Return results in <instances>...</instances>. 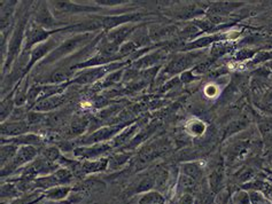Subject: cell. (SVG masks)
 I'll return each mask as SVG.
<instances>
[{
    "label": "cell",
    "instance_id": "cell-29",
    "mask_svg": "<svg viewBox=\"0 0 272 204\" xmlns=\"http://www.w3.org/2000/svg\"><path fill=\"white\" fill-rule=\"evenodd\" d=\"M19 148V146L13 144L1 145V149H0V157H1V159H0V164H1V167L5 166L6 164H8L14 157H15Z\"/></svg>",
    "mask_w": 272,
    "mask_h": 204
},
{
    "label": "cell",
    "instance_id": "cell-39",
    "mask_svg": "<svg viewBox=\"0 0 272 204\" xmlns=\"http://www.w3.org/2000/svg\"><path fill=\"white\" fill-rule=\"evenodd\" d=\"M46 116H47V114H44V112H39V111L31 110L28 114L27 122H28V124L30 126L37 125V124H41L43 122H46Z\"/></svg>",
    "mask_w": 272,
    "mask_h": 204
},
{
    "label": "cell",
    "instance_id": "cell-3",
    "mask_svg": "<svg viewBox=\"0 0 272 204\" xmlns=\"http://www.w3.org/2000/svg\"><path fill=\"white\" fill-rule=\"evenodd\" d=\"M129 62H113V63L104 65V67L88 68L83 69L76 72L74 78L70 81V84H77V85H90V84L100 82L101 79L106 77L107 75L111 74L119 69L125 68Z\"/></svg>",
    "mask_w": 272,
    "mask_h": 204
},
{
    "label": "cell",
    "instance_id": "cell-46",
    "mask_svg": "<svg viewBox=\"0 0 272 204\" xmlns=\"http://www.w3.org/2000/svg\"><path fill=\"white\" fill-rule=\"evenodd\" d=\"M206 93H207V96L214 97V96H215V94H217V89H216L215 86H208L206 89Z\"/></svg>",
    "mask_w": 272,
    "mask_h": 204
},
{
    "label": "cell",
    "instance_id": "cell-25",
    "mask_svg": "<svg viewBox=\"0 0 272 204\" xmlns=\"http://www.w3.org/2000/svg\"><path fill=\"white\" fill-rule=\"evenodd\" d=\"M131 157L132 153L125 151L117 153V154H115L113 156H109V157H108V159H109V161H108V170L117 171L119 169H122V167L131 159Z\"/></svg>",
    "mask_w": 272,
    "mask_h": 204
},
{
    "label": "cell",
    "instance_id": "cell-4",
    "mask_svg": "<svg viewBox=\"0 0 272 204\" xmlns=\"http://www.w3.org/2000/svg\"><path fill=\"white\" fill-rule=\"evenodd\" d=\"M60 31L61 29H57V30H46V29L39 27L38 24H36L34 21L30 20L27 25V29H25L22 53H21L20 56H25L30 54L31 51L36 46L49 41L52 36L59 34Z\"/></svg>",
    "mask_w": 272,
    "mask_h": 204
},
{
    "label": "cell",
    "instance_id": "cell-14",
    "mask_svg": "<svg viewBox=\"0 0 272 204\" xmlns=\"http://www.w3.org/2000/svg\"><path fill=\"white\" fill-rule=\"evenodd\" d=\"M53 9L57 10L61 14H79V13H93L100 10L99 7L93 6H85L81 5V3L76 2H69V1H52Z\"/></svg>",
    "mask_w": 272,
    "mask_h": 204
},
{
    "label": "cell",
    "instance_id": "cell-23",
    "mask_svg": "<svg viewBox=\"0 0 272 204\" xmlns=\"http://www.w3.org/2000/svg\"><path fill=\"white\" fill-rule=\"evenodd\" d=\"M90 118L88 116H77L69 125V136L78 137L84 134L90 129Z\"/></svg>",
    "mask_w": 272,
    "mask_h": 204
},
{
    "label": "cell",
    "instance_id": "cell-43",
    "mask_svg": "<svg viewBox=\"0 0 272 204\" xmlns=\"http://www.w3.org/2000/svg\"><path fill=\"white\" fill-rule=\"evenodd\" d=\"M99 6H106V7H115L123 5V3H126L128 1H124V0H99V1H96Z\"/></svg>",
    "mask_w": 272,
    "mask_h": 204
},
{
    "label": "cell",
    "instance_id": "cell-12",
    "mask_svg": "<svg viewBox=\"0 0 272 204\" xmlns=\"http://www.w3.org/2000/svg\"><path fill=\"white\" fill-rule=\"evenodd\" d=\"M113 147L110 144L103 143V144H96L91 146H81V147L74 148L72 153L76 157L84 159V161H96L101 157H106L108 152H110Z\"/></svg>",
    "mask_w": 272,
    "mask_h": 204
},
{
    "label": "cell",
    "instance_id": "cell-10",
    "mask_svg": "<svg viewBox=\"0 0 272 204\" xmlns=\"http://www.w3.org/2000/svg\"><path fill=\"white\" fill-rule=\"evenodd\" d=\"M147 14L140 13V12H133V13H126L122 14V15H101L97 16L98 20L101 22L103 25V30L105 32H108L113 30L115 28L121 27V25L129 24V23H137L145 19Z\"/></svg>",
    "mask_w": 272,
    "mask_h": 204
},
{
    "label": "cell",
    "instance_id": "cell-18",
    "mask_svg": "<svg viewBox=\"0 0 272 204\" xmlns=\"http://www.w3.org/2000/svg\"><path fill=\"white\" fill-rule=\"evenodd\" d=\"M178 31V29L173 25H160L153 24L148 28V35L152 42H161V41H168L171 37H173Z\"/></svg>",
    "mask_w": 272,
    "mask_h": 204
},
{
    "label": "cell",
    "instance_id": "cell-37",
    "mask_svg": "<svg viewBox=\"0 0 272 204\" xmlns=\"http://www.w3.org/2000/svg\"><path fill=\"white\" fill-rule=\"evenodd\" d=\"M42 156L44 158H46L47 161L57 163L62 155H61V152L59 148L55 147V146H51V147H47L43 151Z\"/></svg>",
    "mask_w": 272,
    "mask_h": 204
},
{
    "label": "cell",
    "instance_id": "cell-9",
    "mask_svg": "<svg viewBox=\"0 0 272 204\" xmlns=\"http://www.w3.org/2000/svg\"><path fill=\"white\" fill-rule=\"evenodd\" d=\"M125 125H110L101 127V129L93 131L89 136H85L81 138V139H78L79 141H75V144L79 145V147H81V146H91L96 144L106 143L107 140H113L122 130L125 129Z\"/></svg>",
    "mask_w": 272,
    "mask_h": 204
},
{
    "label": "cell",
    "instance_id": "cell-26",
    "mask_svg": "<svg viewBox=\"0 0 272 204\" xmlns=\"http://www.w3.org/2000/svg\"><path fill=\"white\" fill-rule=\"evenodd\" d=\"M29 78H22L16 84V92H15V104L16 107H24L27 105L28 99V91H29Z\"/></svg>",
    "mask_w": 272,
    "mask_h": 204
},
{
    "label": "cell",
    "instance_id": "cell-41",
    "mask_svg": "<svg viewBox=\"0 0 272 204\" xmlns=\"http://www.w3.org/2000/svg\"><path fill=\"white\" fill-rule=\"evenodd\" d=\"M256 52H257V51L250 50V49H242L237 53V55H235V60L244 61V60L250 59V57H254V55H255Z\"/></svg>",
    "mask_w": 272,
    "mask_h": 204
},
{
    "label": "cell",
    "instance_id": "cell-5",
    "mask_svg": "<svg viewBox=\"0 0 272 204\" xmlns=\"http://www.w3.org/2000/svg\"><path fill=\"white\" fill-rule=\"evenodd\" d=\"M169 145L165 141L162 140H155L152 143L145 145L143 148L138 152L136 155V159H133L132 166L133 170L138 171L141 170L145 165H147L148 163H151L153 159H155L159 156H162L163 154L169 152Z\"/></svg>",
    "mask_w": 272,
    "mask_h": 204
},
{
    "label": "cell",
    "instance_id": "cell-13",
    "mask_svg": "<svg viewBox=\"0 0 272 204\" xmlns=\"http://www.w3.org/2000/svg\"><path fill=\"white\" fill-rule=\"evenodd\" d=\"M139 27L140 25L135 24V23L121 25V27L115 28L113 30L106 32L105 37H106L108 42H110L111 44H114V45L119 47L122 44H124L126 41H128L130 36H131Z\"/></svg>",
    "mask_w": 272,
    "mask_h": 204
},
{
    "label": "cell",
    "instance_id": "cell-32",
    "mask_svg": "<svg viewBox=\"0 0 272 204\" xmlns=\"http://www.w3.org/2000/svg\"><path fill=\"white\" fill-rule=\"evenodd\" d=\"M138 204H165V200L159 192H147L141 196Z\"/></svg>",
    "mask_w": 272,
    "mask_h": 204
},
{
    "label": "cell",
    "instance_id": "cell-8",
    "mask_svg": "<svg viewBox=\"0 0 272 204\" xmlns=\"http://www.w3.org/2000/svg\"><path fill=\"white\" fill-rule=\"evenodd\" d=\"M201 55V52H190V53H179L173 55L170 61L166 63L163 75L176 76L178 74H183L186 69L191 65H193L199 56Z\"/></svg>",
    "mask_w": 272,
    "mask_h": 204
},
{
    "label": "cell",
    "instance_id": "cell-34",
    "mask_svg": "<svg viewBox=\"0 0 272 204\" xmlns=\"http://www.w3.org/2000/svg\"><path fill=\"white\" fill-rule=\"evenodd\" d=\"M138 50H140L139 46H138L135 42L130 41L129 39V41H126L124 44H122V45L119 46L117 54L122 60V59H124V57L131 56L132 54H135Z\"/></svg>",
    "mask_w": 272,
    "mask_h": 204
},
{
    "label": "cell",
    "instance_id": "cell-2",
    "mask_svg": "<svg viewBox=\"0 0 272 204\" xmlns=\"http://www.w3.org/2000/svg\"><path fill=\"white\" fill-rule=\"evenodd\" d=\"M29 21H30L29 20V13H27L25 15H22V17L13 27L12 35H10L8 45H7L6 61L2 64V77L5 76V72L9 70L14 62L19 59L21 53H22L25 29H27Z\"/></svg>",
    "mask_w": 272,
    "mask_h": 204
},
{
    "label": "cell",
    "instance_id": "cell-47",
    "mask_svg": "<svg viewBox=\"0 0 272 204\" xmlns=\"http://www.w3.org/2000/svg\"><path fill=\"white\" fill-rule=\"evenodd\" d=\"M270 29H271V31H272V25H271V27H270Z\"/></svg>",
    "mask_w": 272,
    "mask_h": 204
},
{
    "label": "cell",
    "instance_id": "cell-44",
    "mask_svg": "<svg viewBox=\"0 0 272 204\" xmlns=\"http://www.w3.org/2000/svg\"><path fill=\"white\" fill-rule=\"evenodd\" d=\"M180 79L181 82L187 84V83H191L193 82L194 79H197V77L195 76H193V74H192V71H185L183 72V74L180 75Z\"/></svg>",
    "mask_w": 272,
    "mask_h": 204
},
{
    "label": "cell",
    "instance_id": "cell-21",
    "mask_svg": "<svg viewBox=\"0 0 272 204\" xmlns=\"http://www.w3.org/2000/svg\"><path fill=\"white\" fill-rule=\"evenodd\" d=\"M138 131V125H130L126 126L124 130H122L117 136H116L113 140H110V145L113 148H121L128 145L133 138L136 137V133Z\"/></svg>",
    "mask_w": 272,
    "mask_h": 204
},
{
    "label": "cell",
    "instance_id": "cell-1",
    "mask_svg": "<svg viewBox=\"0 0 272 204\" xmlns=\"http://www.w3.org/2000/svg\"><path fill=\"white\" fill-rule=\"evenodd\" d=\"M98 35L99 34H76L70 36L64 39L46 59L43 60L42 64H52L69 55H74L75 53H78L79 51L92 43L98 37Z\"/></svg>",
    "mask_w": 272,
    "mask_h": 204
},
{
    "label": "cell",
    "instance_id": "cell-17",
    "mask_svg": "<svg viewBox=\"0 0 272 204\" xmlns=\"http://www.w3.org/2000/svg\"><path fill=\"white\" fill-rule=\"evenodd\" d=\"M30 125L27 121L10 122L6 121L1 123V137L2 138H15L29 133Z\"/></svg>",
    "mask_w": 272,
    "mask_h": 204
},
{
    "label": "cell",
    "instance_id": "cell-24",
    "mask_svg": "<svg viewBox=\"0 0 272 204\" xmlns=\"http://www.w3.org/2000/svg\"><path fill=\"white\" fill-rule=\"evenodd\" d=\"M72 191H75V188L70 187V186H56L51 189H47L44 192V195L47 200L54 202H62L66 200L69 194Z\"/></svg>",
    "mask_w": 272,
    "mask_h": 204
},
{
    "label": "cell",
    "instance_id": "cell-31",
    "mask_svg": "<svg viewBox=\"0 0 272 204\" xmlns=\"http://www.w3.org/2000/svg\"><path fill=\"white\" fill-rule=\"evenodd\" d=\"M43 87L44 85L43 84H32L29 87L28 91V99H27V107L29 109H32L37 103L39 100V97H41V94L43 92Z\"/></svg>",
    "mask_w": 272,
    "mask_h": 204
},
{
    "label": "cell",
    "instance_id": "cell-28",
    "mask_svg": "<svg viewBox=\"0 0 272 204\" xmlns=\"http://www.w3.org/2000/svg\"><path fill=\"white\" fill-rule=\"evenodd\" d=\"M223 38H226V37H224V36H220V35L207 36V37H202V38L195 39V41H193L192 43L188 44V45L185 46V50H199V49H204V47H207V46L212 45L213 43L218 42V41H222Z\"/></svg>",
    "mask_w": 272,
    "mask_h": 204
},
{
    "label": "cell",
    "instance_id": "cell-20",
    "mask_svg": "<svg viewBox=\"0 0 272 204\" xmlns=\"http://www.w3.org/2000/svg\"><path fill=\"white\" fill-rule=\"evenodd\" d=\"M15 92H16V85L13 87L12 91H10L8 94H7L6 98L5 97L2 98L1 103H0V121H1V123L8 121L10 115H12L13 111L15 110L16 108Z\"/></svg>",
    "mask_w": 272,
    "mask_h": 204
},
{
    "label": "cell",
    "instance_id": "cell-27",
    "mask_svg": "<svg viewBox=\"0 0 272 204\" xmlns=\"http://www.w3.org/2000/svg\"><path fill=\"white\" fill-rule=\"evenodd\" d=\"M181 174H185V176L190 177L194 181H199L202 179L204 177V170L200 166V164L191 162V163H185L181 165Z\"/></svg>",
    "mask_w": 272,
    "mask_h": 204
},
{
    "label": "cell",
    "instance_id": "cell-19",
    "mask_svg": "<svg viewBox=\"0 0 272 204\" xmlns=\"http://www.w3.org/2000/svg\"><path fill=\"white\" fill-rule=\"evenodd\" d=\"M5 144H13L22 147V146H34V147H38L43 144V138L41 136L34 133H27L23 136L15 137V138H1V145Z\"/></svg>",
    "mask_w": 272,
    "mask_h": 204
},
{
    "label": "cell",
    "instance_id": "cell-16",
    "mask_svg": "<svg viewBox=\"0 0 272 204\" xmlns=\"http://www.w3.org/2000/svg\"><path fill=\"white\" fill-rule=\"evenodd\" d=\"M67 100H68V97L66 96V93L56 94V96L47 98V99H44L42 101H38L35 107L32 108V110L47 114V112L54 111L56 110L57 108L62 107V105L67 102Z\"/></svg>",
    "mask_w": 272,
    "mask_h": 204
},
{
    "label": "cell",
    "instance_id": "cell-15",
    "mask_svg": "<svg viewBox=\"0 0 272 204\" xmlns=\"http://www.w3.org/2000/svg\"><path fill=\"white\" fill-rule=\"evenodd\" d=\"M166 55L165 51L164 50H159L155 51V52L152 53H147L143 55L139 59L133 61V63L131 67L135 68L136 70H145V69H151L153 68V65L158 64L159 62H161L163 59H164Z\"/></svg>",
    "mask_w": 272,
    "mask_h": 204
},
{
    "label": "cell",
    "instance_id": "cell-22",
    "mask_svg": "<svg viewBox=\"0 0 272 204\" xmlns=\"http://www.w3.org/2000/svg\"><path fill=\"white\" fill-rule=\"evenodd\" d=\"M82 161V169L84 172V176H89V174H94L98 172H103V171L108 169V157H101L96 161Z\"/></svg>",
    "mask_w": 272,
    "mask_h": 204
},
{
    "label": "cell",
    "instance_id": "cell-30",
    "mask_svg": "<svg viewBox=\"0 0 272 204\" xmlns=\"http://www.w3.org/2000/svg\"><path fill=\"white\" fill-rule=\"evenodd\" d=\"M3 5L6 6V8L3 6H1V31H5V29H8L9 23L13 19V14L14 10H15V6H16V1H2Z\"/></svg>",
    "mask_w": 272,
    "mask_h": 204
},
{
    "label": "cell",
    "instance_id": "cell-40",
    "mask_svg": "<svg viewBox=\"0 0 272 204\" xmlns=\"http://www.w3.org/2000/svg\"><path fill=\"white\" fill-rule=\"evenodd\" d=\"M187 130L192 136H201L206 131V124L202 123L201 121H193L188 124Z\"/></svg>",
    "mask_w": 272,
    "mask_h": 204
},
{
    "label": "cell",
    "instance_id": "cell-11",
    "mask_svg": "<svg viewBox=\"0 0 272 204\" xmlns=\"http://www.w3.org/2000/svg\"><path fill=\"white\" fill-rule=\"evenodd\" d=\"M32 21H34L36 24H38L39 27L46 29V30H57V29L67 27L66 23H62V22L56 21L54 19L53 14L51 12L49 7V3L45 1L39 3L38 8L36 9L35 16Z\"/></svg>",
    "mask_w": 272,
    "mask_h": 204
},
{
    "label": "cell",
    "instance_id": "cell-38",
    "mask_svg": "<svg viewBox=\"0 0 272 204\" xmlns=\"http://www.w3.org/2000/svg\"><path fill=\"white\" fill-rule=\"evenodd\" d=\"M232 45H230V44H224V43H218V44H214L213 47H212V51H210V54H212L213 57H215V59H217V57L222 56L224 55V54L227 53L228 51L231 50Z\"/></svg>",
    "mask_w": 272,
    "mask_h": 204
},
{
    "label": "cell",
    "instance_id": "cell-45",
    "mask_svg": "<svg viewBox=\"0 0 272 204\" xmlns=\"http://www.w3.org/2000/svg\"><path fill=\"white\" fill-rule=\"evenodd\" d=\"M177 204H193V196L191 194L181 195Z\"/></svg>",
    "mask_w": 272,
    "mask_h": 204
},
{
    "label": "cell",
    "instance_id": "cell-36",
    "mask_svg": "<svg viewBox=\"0 0 272 204\" xmlns=\"http://www.w3.org/2000/svg\"><path fill=\"white\" fill-rule=\"evenodd\" d=\"M223 183H224V173L222 170H216L210 174L209 184L214 192H218L219 189L222 188Z\"/></svg>",
    "mask_w": 272,
    "mask_h": 204
},
{
    "label": "cell",
    "instance_id": "cell-35",
    "mask_svg": "<svg viewBox=\"0 0 272 204\" xmlns=\"http://www.w3.org/2000/svg\"><path fill=\"white\" fill-rule=\"evenodd\" d=\"M195 183L197 181H194L192 178L185 176V174H181L178 183V191L180 192V194H191L190 192H192L195 188Z\"/></svg>",
    "mask_w": 272,
    "mask_h": 204
},
{
    "label": "cell",
    "instance_id": "cell-6",
    "mask_svg": "<svg viewBox=\"0 0 272 204\" xmlns=\"http://www.w3.org/2000/svg\"><path fill=\"white\" fill-rule=\"evenodd\" d=\"M38 155L39 151L37 147H34V146H22L17 151L15 157L8 164L1 167V177H8L9 174L15 173L17 170L22 169L27 164L31 163L34 159L37 158Z\"/></svg>",
    "mask_w": 272,
    "mask_h": 204
},
{
    "label": "cell",
    "instance_id": "cell-7",
    "mask_svg": "<svg viewBox=\"0 0 272 204\" xmlns=\"http://www.w3.org/2000/svg\"><path fill=\"white\" fill-rule=\"evenodd\" d=\"M60 35L61 34L59 32V34L52 36L49 41L39 44V45L36 46L35 49L31 51L30 54H29V61L27 68H25L24 70V76H27L29 74V71L35 67V64H37L39 61L46 59V57L60 45Z\"/></svg>",
    "mask_w": 272,
    "mask_h": 204
},
{
    "label": "cell",
    "instance_id": "cell-33",
    "mask_svg": "<svg viewBox=\"0 0 272 204\" xmlns=\"http://www.w3.org/2000/svg\"><path fill=\"white\" fill-rule=\"evenodd\" d=\"M20 189L15 184H3L1 186V200H15L20 198Z\"/></svg>",
    "mask_w": 272,
    "mask_h": 204
},
{
    "label": "cell",
    "instance_id": "cell-42",
    "mask_svg": "<svg viewBox=\"0 0 272 204\" xmlns=\"http://www.w3.org/2000/svg\"><path fill=\"white\" fill-rule=\"evenodd\" d=\"M262 109L272 114V91L266 93V96L262 98Z\"/></svg>",
    "mask_w": 272,
    "mask_h": 204
}]
</instances>
